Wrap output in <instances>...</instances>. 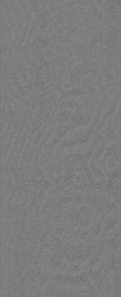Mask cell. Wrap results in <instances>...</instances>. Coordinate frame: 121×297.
<instances>
[{"label":"cell","mask_w":121,"mask_h":297,"mask_svg":"<svg viewBox=\"0 0 121 297\" xmlns=\"http://www.w3.org/2000/svg\"><path fill=\"white\" fill-rule=\"evenodd\" d=\"M106 0H103V46L106 48L107 47V6Z\"/></svg>","instance_id":"cell-1"}]
</instances>
